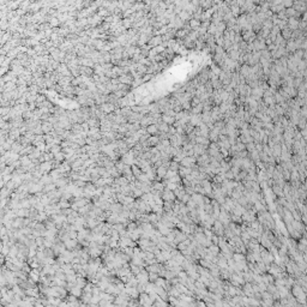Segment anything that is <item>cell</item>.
I'll return each mask as SVG.
<instances>
[{
	"instance_id": "cell-8",
	"label": "cell",
	"mask_w": 307,
	"mask_h": 307,
	"mask_svg": "<svg viewBox=\"0 0 307 307\" xmlns=\"http://www.w3.org/2000/svg\"><path fill=\"white\" fill-rule=\"evenodd\" d=\"M160 142H161V140H160L158 136H150V137L146 139V144H148V146H149V145H155V146H156Z\"/></svg>"
},
{
	"instance_id": "cell-4",
	"label": "cell",
	"mask_w": 307,
	"mask_h": 307,
	"mask_svg": "<svg viewBox=\"0 0 307 307\" xmlns=\"http://www.w3.org/2000/svg\"><path fill=\"white\" fill-rule=\"evenodd\" d=\"M287 26H288L292 31L296 30L298 26H299V19H296V18H289V19L287 20Z\"/></svg>"
},
{
	"instance_id": "cell-15",
	"label": "cell",
	"mask_w": 307,
	"mask_h": 307,
	"mask_svg": "<svg viewBox=\"0 0 307 307\" xmlns=\"http://www.w3.org/2000/svg\"><path fill=\"white\" fill-rule=\"evenodd\" d=\"M236 301H238V302H240V305H241V299H236ZM232 305H233V306H235V307H240L239 305H235V304H232Z\"/></svg>"
},
{
	"instance_id": "cell-3",
	"label": "cell",
	"mask_w": 307,
	"mask_h": 307,
	"mask_svg": "<svg viewBox=\"0 0 307 307\" xmlns=\"http://www.w3.org/2000/svg\"><path fill=\"white\" fill-rule=\"evenodd\" d=\"M212 229L215 230V233H216V235H223V233H224V226L220 222V221H215L213 222V224H212Z\"/></svg>"
},
{
	"instance_id": "cell-5",
	"label": "cell",
	"mask_w": 307,
	"mask_h": 307,
	"mask_svg": "<svg viewBox=\"0 0 307 307\" xmlns=\"http://www.w3.org/2000/svg\"><path fill=\"white\" fill-rule=\"evenodd\" d=\"M195 143H196V144H199V145H202V146H204V148H207L209 144H210V140H209L207 138L202 137V136H198V137L195 138Z\"/></svg>"
},
{
	"instance_id": "cell-6",
	"label": "cell",
	"mask_w": 307,
	"mask_h": 307,
	"mask_svg": "<svg viewBox=\"0 0 307 307\" xmlns=\"http://www.w3.org/2000/svg\"><path fill=\"white\" fill-rule=\"evenodd\" d=\"M149 45L150 46H154V47H158L162 45V37L161 36H154L149 40Z\"/></svg>"
},
{
	"instance_id": "cell-13",
	"label": "cell",
	"mask_w": 307,
	"mask_h": 307,
	"mask_svg": "<svg viewBox=\"0 0 307 307\" xmlns=\"http://www.w3.org/2000/svg\"><path fill=\"white\" fill-rule=\"evenodd\" d=\"M232 258L234 259L235 263H241V262H245V256L244 254H240V253H234L232 256Z\"/></svg>"
},
{
	"instance_id": "cell-10",
	"label": "cell",
	"mask_w": 307,
	"mask_h": 307,
	"mask_svg": "<svg viewBox=\"0 0 307 307\" xmlns=\"http://www.w3.org/2000/svg\"><path fill=\"white\" fill-rule=\"evenodd\" d=\"M161 118H162V121H163L164 124H167V125H173V124L175 122V118H174V116H170V115L163 114Z\"/></svg>"
},
{
	"instance_id": "cell-1",
	"label": "cell",
	"mask_w": 307,
	"mask_h": 307,
	"mask_svg": "<svg viewBox=\"0 0 307 307\" xmlns=\"http://www.w3.org/2000/svg\"><path fill=\"white\" fill-rule=\"evenodd\" d=\"M196 163H197V158L195 156H186L185 158L180 161L181 167H185V168H192Z\"/></svg>"
},
{
	"instance_id": "cell-12",
	"label": "cell",
	"mask_w": 307,
	"mask_h": 307,
	"mask_svg": "<svg viewBox=\"0 0 307 307\" xmlns=\"http://www.w3.org/2000/svg\"><path fill=\"white\" fill-rule=\"evenodd\" d=\"M190 17H191V14H189V13H187L185 10H183V11H181V12L178 14V18H179V19H181L184 23H185V20L190 19Z\"/></svg>"
},
{
	"instance_id": "cell-14",
	"label": "cell",
	"mask_w": 307,
	"mask_h": 307,
	"mask_svg": "<svg viewBox=\"0 0 307 307\" xmlns=\"http://www.w3.org/2000/svg\"><path fill=\"white\" fill-rule=\"evenodd\" d=\"M212 75H215V76H220V73L222 72V70H221V67H217V66H211V71H210Z\"/></svg>"
},
{
	"instance_id": "cell-2",
	"label": "cell",
	"mask_w": 307,
	"mask_h": 307,
	"mask_svg": "<svg viewBox=\"0 0 307 307\" xmlns=\"http://www.w3.org/2000/svg\"><path fill=\"white\" fill-rule=\"evenodd\" d=\"M161 198L164 202H173L175 199V196H174L173 191H169V190L164 189V191H162V193H161Z\"/></svg>"
},
{
	"instance_id": "cell-11",
	"label": "cell",
	"mask_w": 307,
	"mask_h": 307,
	"mask_svg": "<svg viewBox=\"0 0 307 307\" xmlns=\"http://www.w3.org/2000/svg\"><path fill=\"white\" fill-rule=\"evenodd\" d=\"M146 132H148V134H154V136H158V130H157V126L156 125H149L148 127H146Z\"/></svg>"
},
{
	"instance_id": "cell-9",
	"label": "cell",
	"mask_w": 307,
	"mask_h": 307,
	"mask_svg": "<svg viewBox=\"0 0 307 307\" xmlns=\"http://www.w3.org/2000/svg\"><path fill=\"white\" fill-rule=\"evenodd\" d=\"M167 170H168V168H166V167H163V166L156 168V175H157V178H158V179L164 178L166 174H167Z\"/></svg>"
},
{
	"instance_id": "cell-7",
	"label": "cell",
	"mask_w": 307,
	"mask_h": 307,
	"mask_svg": "<svg viewBox=\"0 0 307 307\" xmlns=\"http://www.w3.org/2000/svg\"><path fill=\"white\" fill-rule=\"evenodd\" d=\"M201 24H202V22L201 20H197V19H190V22H189V26L192 29V30H195V31H197L199 28H201Z\"/></svg>"
}]
</instances>
